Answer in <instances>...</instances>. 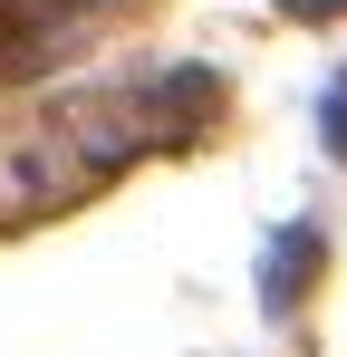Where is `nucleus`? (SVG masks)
I'll return each instance as SVG.
<instances>
[{
  "instance_id": "1",
  "label": "nucleus",
  "mask_w": 347,
  "mask_h": 357,
  "mask_svg": "<svg viewBox=\"0 0 347 357\" xmlns=\"http://www.w3.org/2000/svg\"><path fill=\"white\" fill-rule=\"evenodd\" d=\"M97 0H0V68H29L58 49V29H77Z\"/></svg>"
},
{
  "instance_id": "2",
  "label": "nucleus",
  "mask_w": 347,
  "mask_h": 357,
  "mask_svg": "<svg viewBox=\"0 0 347 357\" xmlns=\"http://www.w3.org/2000/svg\"><path fill=\"white\" fill-rule=\"evenodd\" d=\"M309 280H318V232H309V222H289V232L270 241V261H261V299H270V309L289 319Z\"/></svg>"
},
{
  "instance_id": "3",
  "label": "nucleus",
  "mask_w": 347,
  "mask_h": 357,
  "mask_svg": "<svg viewBox=\"0 0 347 357\" xmlns=\"http://www.w3.org/2000/svg\"><path fill=\"white\" fill-rule=\"evenodd\" d=\"M318 135H328V155L347 165V68L328 77V97H318Z\"/></svg>"
},
{
  "instance_id": "4",
  "label": "nucleus",
  "mask_w": 347,
  "mask_h": 357,
  "mask_svg": "<svg viewBox=\"0 0 347 357\" xmlns=\"http://www.w3.org/2000/svg\"><path fill=\"white\" fill-rule=\"evenodd\" d=\"M270 10H280V20H309V29H318V20H347V0H270Z\"/></svg>"
}]
</instances>
